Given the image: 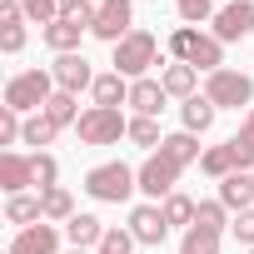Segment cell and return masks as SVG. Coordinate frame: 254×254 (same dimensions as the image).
Segmentation results:
<instances>
[{"mask_svg":"<svg viewBox=\"0 0 254 254\" xmlns=\"http://www.w3.org/2000/svg\"><path fill=\"white\" fill-rule=\"evenodd\" d=\"M90 5H100V0H90Z\"/></svg>","mask_w":254,"mask_h":254,"instance_id":"41","label":"cell"},{"mask_svg":"<svg viewBox=\"0 0 254 254\" xmlns=\"http://www.w3.org/2000/svg\"><path fill=\"white\" fill-rule=\"evenodd\" d=\"M229 145V155H234V170H244V175H254V135H234V140H224Z\"/></svg>","mask_w":254,"mask_h":254,"instance_id":"32","label":"cell"},{"mask_svg":"<svg viewBox=\"0 0 254 254\" xmlns=\"http://www.w3.org/2000/svg\"><path fill=\"white\" fill-rule=\"evenodd\" d=\"M219 229H204V224H190L185 239H180V254H219Z\"/></svg>","mask_w":254,"mask_h":254,"instance_id":"24","label":"cell"},{"mask_svg":"<svg viewBox=\"0 0 254 254\" xmlns=\"http://www.w3.org/2000/svg\"><path fill=\"white\" fill-rule=\"evenodd\" d=\"M70 254H95V249H70Z\"/></svg>","mask_w":254,"mask_h":254,"instance_id":"40","label":"cell"},{"mask_svg":"<svg viewBox=\"0 0 254 254\" xmlns=\"http://www.w3.org/2000/svg\"><path fill=\"white\" fill-rule=\"evenodd\" d=\"M135 30V0H100L95 5V40H105V45H120L125 35Z\"/></svg>","mask_w":254,"mask_h":254,"instance_id":"8","label":"cell"},{"mask_svg":"<svg viewBox=\"0 0 254 254\" xmlns=\"http://www.w3.org/2000/svg\"><path fill=\"white\" fill-rule=\"evenodd\" d=\"M229 214H239V209H254V175H244V170H234L229 180H219V194H214Z\"/></svg>","mask_w":254,"mask_h":254,"instance_id":"16","label":"cell"},{"mask_svg":"<svg viewBox=\"0 0 254 254\" xmlns=\"http://www.w3.org/2000/svg\"><path fill=\"white\" fill-rule=\"evenodd\" d=\"M175 165H199V135H190V130H175V135H165V145H160Z\"/></svg>","mask_w":254,"mask_h":254,"instance_id":"23","label":"cell"},{"mask_svg":"<svg viewBox=\"0 0 254 254\" xmlns=\"http://www.w3.org/2000/svg\"><path fill=\"white\" fill-rule=\"evenodd\" d=\"M249 254H254V249H249Z\"/></svg>","mask_w":254,"mask_h":254,"instance_id":"42","label":"cell"},{"mask_svg":"<svg viewBox=\"0 0 254 254\" xmlns=\"http://www.w3.org/2000/svg\"><path fill=\"white\" fill-rule=\"evenodd\" d=\"M30 170H35V190L60 185V160H55L50 150H35V155H30Z\"/></svg>","mask_w":254,"mask_h":254,"instance_id":"30","label":"cell"},{"mask_svg":"<svg viewBox=\"0 0 254 254\" xmlns=\"http://www.w3.org/2000/svg\"><path fill=\"white\" fill-rule=\"evenodd\" d=\"M50 75H55V90H65V95H80V90L95 85V70H90V60H85L80 50H75V55H55Z\"/></svg>","mask_w":254,"mask_h":254,"instance_id":"11","label":"cell"},{"mask_svg":"<svg viewBox=\"0 0 254 254\" xmlns=\"http://www.w3.org/2000/svg\"><path fill=\"white\" fill-rule=\"evenodd\" d=\"M60 20H75V25L95 30V5L90 0H60Z\"/></svg>","mask_w":254,"mask_h":254,"instance_id":"36","label":"cell"},{"mask_svg":"<svg viewBox=\"0 0 254 254\" xmlns=\"http://www.w3.org/2000/svg\"><path fill=\"white\" fill-rule=\"evenodd\" d=\"M125 229H130L135 234V244H145V249H160L165 239H170V219H165V209L160 204H135L130 209V224H125Z\"/></svg>","mask_w":254,"mask_h":254,"instance_id":"10","label":"cell"},{"mask_svg":"<svg viewBox=\"0 0 254 254\" xmlns=\"http://www.w3.org/2000/svg\"><path fill=\"white\" fill-rule=\"evenodd\" d=\"M85 35H90V30H85V25H75V20H50V25L40 30V40H45L55 55H75Z\"/></svg>","mask_w":254,"mask_h":254,"instance_id":"17","label":"cell"},{"mask_svg":"<svg viewBox=\"0 0 254 254\" xmlns=\"http://www.w3.org/2000/svg\"><path fill=\"white\" fill-rule=\"evenodd\" d=\"M20 5H25V20H35L40 30L50 20H60V0H20Z\"/></svg>","mask_w":254,"mask_h":254,"instance_id":"34","label":"cell"},{"mask_svg":"<svg viewBox=\"0 0 254 254\" xmlns=\"http://www.w3.org/2000/svg\"><path fill=\"white\" fill-rule=\"evenodd\" d=\"M165 100H170V90H165L155 75H145V80H130V110H135V115H150V120H160Z\"/></svg>","mask_w":254,"mask_h":254,"instance_id":"15","label":"cell"},{"mask_svg":"<svg viewBox=\"0 0 254 254\" xmlns=\"http://www.w3.org/2000/svg\"><path fill=\"white\" fill-rule=\"evenodd\" d=\"M30 185H35L30 155H20V150H5V155H0V190H5V194H25Z\"/></svg>","mask_w":254,"mask_h":254,"instance_id":"14","label":"cell"},{"mask_svg":"<svg viewBox=\"0 0 254 254\" xmlns=\"http://www.w3.org/2000/svg\"><path fill=\"white\" fill-rule=\"evenodd\" d=\"M90 95H95V105L120 110V105H130V80H125V75H115V70H105V75H95Z\"/></svg>","mask_w":254,"mask_h":254,"instance_id":"18","label":"cell"},{"mask_svg":"<svg viewBox=\"0 0 254 254\" xmlns=\"http://www.w3.org/2000/svg\"><path fill=\"white\" fill-rule=\"evenodd\" d=\"M65 239H70V249H100L105 224L95 214H75V219H65Z\"/></svg>","mask_w":254,"mask_h":254,"instance_id":"19","label":"cell"},{"mask_svg":"<svg viewBox=\"0 0 254 254\" xmlns=\"http://www.w3.org/2000/svg\"><path fill=\"white\" fill-rule=\"evenodd\" d=\"M175 10L185 25H199V20H214V0H175Z\"/></svg>","mask_w":254,"mask_h":254,"instance_id":"35","label":"cell"},{"mask_svg":"<svg viewBox=\"0 0 254 254\" xmlns=\"http://www.w3.org/2000/svg\"><path fill=\"white\" fill-rule=\"evenodd\" d=\"M160 209H165L170 229H190V224H194V214H199V204H194L190 194H180V190H175V194H170V199H165Z\"/></svg>","mask_w":254,"mask_h":254,"instance_id":"26","label":"cell"},{"mask_svg":"<svg viewBox=\"0 0 254 254\" xmlns=\"http://www.w3.org/2000/svg\"><path fill=\"white\" fill-rule=\"evenodd\" d=\"M5 219H10V224H20V229L40 224V219H45L40 194H5Z\"/></svg>","mask_w":254,"mask_h":254,"instance_id":"22","label":"cell"},{"mask_svg":"<svg viewBox=\"0 0 254 254\" xmlns=\"http://www.w3.org/2000/svg\"><path fill=\"white\" fill-rule=\"evenodd\" d=\"M244 135H254V110H244Z\"/></svg>","mask_w":254,"mask_h":254,"instance_id":"39","label":"cell"},{"mask_svg":"<svg viewBox=\"0 0 254 254\" xmlns=\"http://www.w3.org/2000/svg\"><path fill=\"white\" fill-rule=\"evenodd\" d=\"M40 209H45V219H50V224H65V219H75V214H80V209H75V194H70L65 185L40 190Z\"/></svg>","mask_w":254,"mask_h":254,"instance_id":"21","label":"cell"},{"mask_svg":"<svg viewBox=\"0 0 254 254\" xmlns=\"http://www.w3.org/2000/svg\"><path fill=\"white\" fill-rule=\"evenodd\" d=\"M204 95L214 100V110H254V75L224 65V70L204 75Z\"/></svg>","mask_w":254,"mask_h":254,"instance_id":"6","label":"cell"},{"mask_svg":"<svg viewBox=\"0 0 254 254\" xmlns=\"http://www.w3.org/2000/svg\"><path fill=\"white\" fill-rule=\"evenodd\" d=\"M170 55L185 60V65H194L199 75L224 70V40H214V35H204V30H194V25H180V30L170 35Z\"/></svg>","mask_w":254,"mask_h":254,"instance_id":"2","label":"cell"},{"mask_svg":"<svg viewBox=\"0 0 254 254\" xmlns=\"http://www.w3.org/2000/svg\"><path fill=\"white\" fill-rule=\"evenodd\" d=\"M180 170H185V165H175L165 150L145 155V165L135 170V175H140V194H145L150 204H165V199L175 194V185H180Z\"/></svg>","mask_w":254,"mask_h":254,"instance_id":"7","label":"cell"},{"mask_svg":"<svg viewBox=\"0 0 254 254\" xmlns=\"http://www.w3.org/2000/svg\"><path fill=\"white\" fill-rule=\"evenodd\" d=\"M130 145H140V150H160L165 145V135H160V120H150V115H130Z\"/></svg>","mask_w":254,"mask_h":254,"instance_id":"25","label":"cell"},{"mask_svg":"<svg viewBox=\"0 0 254 254\" xmlns=\"http://www.w3.org/2000/svg\"><path fill=\"white\" fill-rule=\"evenodd\" d=\"M95 254H135V234L130 229H105V239H100Z\"/></svg>","mask_w":254,"mask_h":254,"instance_id":"37","label":"cell"},{"mask_svg":"<svg viewBox=\"0 0 254 254\" xmlns=\"http://www.w3.org/2000/svg\"><path fill=\"white\" fill-rule=\"evenodd\" d=\"M0 50H5V55L25 50V15L20 20H0Z\"/></svg>","mask_w":254,"mask_h":254,"instance_id":"33","label":"cell"},{"mask_svg":"<svg viewBox=\"0 0 254 254\" xmlns=\"http://www.w3.org/2000/svg\"><path fill=\"white\" fill-rule=\"evenodd\" d=\"M115 75H125V80H145L155 65H165V55H160V40L150 35V30H130L120 45H115Z\"/></svg>","mask_w":254,"mask_h":254,"instance_id":"3","label":"cell"},{"mask_svg":"<svg viewBox=\"0 0 254 254\" xmlns=\"http://www.w3.org/2000/svg\"><path fill=\"white\" fill-rule=\"evenodd\" d=\"M50 95H55V75L50 70H15L10 80H5V105L10 110H20V115H40L45 105H50Z\"/></svg>","mask_w":254,"mask_h":254,"instance_id":"4","label":"cell"},{"mask_svg":"<svg viewBox=\"0 0 254 254\" xmlns=\"http://www.w3.org/2000/svg\"><path fill=\"white\" fill-rule=\"evenodd\" d=\"M75 135H80V145H120V140H130V115L125 110H105V105H90L85 115H80V125H75Z\"/></svg>","mask_w":254,"mask_h":254,"instance_id":"5","label":"cell"},{"mask_svg":"<svg viewBox=\"0 0 254 254\" xmlns=\"http://www.w3.org/2000/svg\"><path fill=\"white\" fill-rule=\"evenodd\" d=\"M160 85L170 90V100H190V95H199V70L194 65H185V60H165L160 65Z\"/></svg>","mask_w":254,"mask_h":254,"instance_id":"13","label":"cell"},{"mask_svg":"<svg viewBox=\"0 0 254 254\" xmlns=\"http://www.w3.org/2000/svg\"><path fill=\"white\" fill-rule=\"evenodd\" d=\"M55 249H60V224H50V219L15 229V239H10V254H55Z\"/></svg>","mask_w":254,"mask_h":254,"instance_id":"12","label":"cell"},{"mask_svg":"<svg viewBox=\"0 0 254 254\" xmlns=\"http://www.w3.org/2000/svg\"><path fill=\"white\" fill-rule=\"evenodd\" d=\"M214 115H219V110H214L209 95H190V100L180 105V120H185V130H190V135H204L209 125H214Z\"/></svg>","mask_w":254,"mask_h":254,"instance_id":"20","label":"cell"},{"mask_svg":"<svg viewBox=\"0 0 254 254\" xmlns=\"http://www.w3.org/2000/svg\"><path fill=\"white\" fill-rule=\"evenodd\" d=\"M194 224H204V229H229V209L219 204V199H199V214H194Z\"/></svg>","mask_w":254,"mask_h":254,"instance_id":"31","label":"cell"},{"mask_svg":"<svg viewBox=\"0 0 254 254\" xmlns=\"http://www.w3.org/2000/svg\"><path fill=\"white\" fill-rule=\"evenodd\" d=\"M229 234H234L244 249H254V209H239V214L229 219Z\"/></svg>","mask_w":254,"mask_h":254,"instance_id":"38","label":"cell"},{"mask_svg":"<svg viewBox=\"0 0 254 254\" xmlns=\"http://www.w3.org/2000/svg\"><path fill=\"white\" fill-rule=\"evenodd\" d=\"M135 190H140V175L125 165V160H105V165H95L85 175V194L100 199V204H130Z\"/></svg>","mask_w":254,"mask_h":254,"instance_id":"1","label":"cell"},{"mask_svg":"<svg viewBox=\"0 0 254 254\" xmlns=\"http://www.w3.org/2000/svg\"><path fill=\"white\" fill-rule=\"evenodd\" d=\"M45 115H50V120L60 125V130H65V125H80V115H85V110L75 105V95L55 90V95H50V105H45Z\"/></svg>","mask_w":254,"mask_h":254,"instance_id":"29","label":"cell"},{"mask_svg":"<svg viewBox=\"0 0 254 254\" xmlns=\"http://www.w3.org/2000/svg\"><path fill=\"white\" fill-rule=\"evenodd\" d=\"M214 30V40H224V45H234V40H244V35H254V0H224V5L214 10V20H209Z\"/></svg>","mask_w":254,"mask_h":254,"instance_id":"9","label":"cell"},{"mask_svg":"<svg viewBox=\"0 0 254 254\" xmlns=\"http://www.w3.org/2000/svg\"><path fill=\"white\" fill-rule=\"evenodd\" d=\"M55 135H60V125L40 110V115H25V140L20 145H40L45 150V145H55Z\"/></svg>","mask_w":254,"mask_h":254,"instance_id":"27","label":"cell"},{"mask_svg":"<svg viewBox=\"0 0 254 254\" xmlns=\"http://www.w3.org/2000/svg\"><path fill=\"white\" fill-rule=\"evenodd\" d=\"M199 170H204L209 180H229V175H234V155H229V145H209V150L199 155Z\"/></svg>","mask_w":254,"mask_h":254,"instance_id":"28","label":"cell"}]
</instances>
